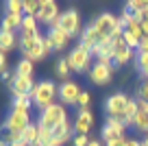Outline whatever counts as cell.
Wrapping results in <instances>:
<instances>
[{"mask_svg": "<svg viewBox=\"0 0 148 146\" xmlns=\"http://www.w3.org/2000/svg\"><path fill=\"white\" fill-rule=\"evenodd\" d=\"M57 96H59V87L52 81H39V83H35V90H33L31 98H33V105L39 107V111H42L46 107L55 105Z\"/></svg>", "mask_w": 148, "mask_h": 146, "instance_id": "1", "label": "cell"}, {"mask_svg": "<svg viewBox=\"0 0 148 146\" xmlns=\"http://www.w3.org/2000/svg\"><path fill=\"white\" fill-rule=\"evenodd\" d=\"M20 48H22V57L28 61H39L46 57V48H44V35L35 37H20Z\"/></svg>", "mask_w": 148, "mask_h": 146, "instance_id": "2", "label": "cell"}, {"mask_svg": "<svg viewBox=\"0 0 148 146\" xmlns=\"http://www.w3.org/2000/svg\"><path fill=\"white\" fill-rule=\"evenodd\" d=\"M52 26H59L68 37H76V35H81V33H83V28H85V26H81V13H79L76 9H68V11H63V13L59 15V20H57ZM48 28H50V26H48Z\"/></svg>", "mask_w": 148, "mask_h": 146, "instance_id": "3", "label": "cell"}, {"mask_svg": "<svg viewBox=\"0 0 148 146\" xmlns=\"http://www.w3.org/2000/svg\"><path fill=\"white\" fill-rule=\"evenodd\" d=\"M68 122V111H65L63 105H50L46 109L39 111V118H37V124L39 127H46V129H55L59 124Z\"/></svg>", "mask_w": 148, "mask_h": 146, "instance_id": "4", "label": "cell"}, {"mask_svg": "<svg viewBox=\"0 0 148 146\" xmlns=\"http://www.w3.org/2000/svg\"><path fill=\"white\" fill-rule=\"evenodd\" d=\"M131 98L122 92L118 94H111L109 98L105 101V111H107V118H113V120H120L124 122V114H126V107H129Z\"/></svg>", "mask_w": 148, "mask_h": 146, "instance_id": "5", "label": "cell"}, {"mask_svg": "<svg viewBox=\"0 0 148 146\" xmlns=\"http://www.w3.org/2000/svg\"><path fill=\"white\" fill-rule=\"evenodd\" d=\"M92 24L96 26L98 35H100V41H111L113 37L118 35V18L113 13H109V11L100 13Z\"/></svg>", "mask_w": 148, "mask_h": 146, "instance_id": "6", "label": "cell"}, {"mask_svg": "<svg viewBox=\"0 0 148 146\" xmlns=\"http://www.w3.org/2000/svg\"><path fill=\"white\" fill-rule=\"evenodd\" d=\"M70 63V68H72V72H85V70H92V52L85 48V46H76V48H72L70 50V55L65 57Z\"/></svg>", "mask_w": 148, "mask_h": 146, "instance_id": "7", "label": "cell"}, {"mask_svg": "<svg viewBox=\"0 0 148 146\" xmlns=\"http://www.w3.org/2000/svg\"><path fill=\"white\" fill-rule=\"evenodd\" d=\"M111 46H113V65H124L133 59V48L126 46L124 37H113Z\"/></svg>", "mask_w": 148, "mask_h": 146, "instance_id": "8", "label": "cell"}, {"mask_svg": "<svg viewBox=\"0 0 148 146\" xmlns=\"http://www.w3.org/2000/svg\"><path fill=\"white\" fill-rule=\"evenodd\" d=\"M126 131V124L120 122V120H113V118H107L105 120V127H102V142L109 144V142H116L122 140Z\"/></svg>", "mask_w": 148, "mask_h": 146, "instance_id": "9", "label": "cell"}, {"mask_svg": "<svg viewBox=\"0 0 148 146\" xmlns=\"http://www.w3.org/2000/svg\"><path fill=\"white\" fill-rule=\"evenodd\" d=\"M59 5H57L55 0H42V5H39V13L35 15L37 22H44L48 24V26H52V24L59 20Z\"/></svg>", "mask_w": 148, "mask_h": 146, "instance_id": "10", "label": "cell"}, {"mask_svg": "<svg viewBox=\"0 0 148 146\" xmlns=\"http://www.w3.org/2000/svg\"><path fill=\"white\" fill-rule=\"evenodd\" d=\"M111 79H113V65L96 61L92 65V70H89V81L94 85H107V83H111Z\"/></svg>", "mask_w": 148, "mask_h": 146, "instance_id": "11", "label": "cell"}, {"mask_svg": "<svg viewBox=\"0 0 148 146\" xmlns=\"http://www.w3.org/2000/svg\"><path fill=\"white\" fill-rule=\"evenodd\" d=\"M28 124H31V114H18V111H9V116L5 118V124H2V127H7L9 131L20 133V135H22V133L28 129Z\"/></svg>", "mask_w": 148, "mask_h": 146, "instance_id": "12", "label": "cell"}, {"mask_svg": "<svg viewBox=\"0 0 148 146\" xmlns=\"http://www.w3.org/2000/svg\"><path fill=\"white\" fill-rule=\"evenodd\" d=\"M81 87L79 83L74 81H65L59 85V98H61V105H79V96H81Z\"/></svg>", "mask_w": 148, "mask_h": 146, "instance_id": "13", "label": "cell"}, {"mask_svg": "<svg viewBox=\"0 0 148 146\" xmlns=\"http://www.w3.org/2000/svg\"><path fill=\"white\" fill-rule=\"evenodd\" d=\"M74 131H76V135H89V129L94 127V114L89 107H85V109H79L76 111V118H74Z\"/></svg>", "mask_w": 148, "mask_h": 146, "instance_id": "14", "label": "cell"}, {"mask_svg": "<svg viewBox=\"0 0 148 146\" xmlns=\"http://www.w3.org/2000/svg\"><path fill=\"white\" fill-rule=\"evenodd\" d=\"M33 90H35V81H33V76H18V74H15V76L11 79V94H13V98L31 96Z\"/></svg>", "mask_w": 148, "mask_h": 146, "instance_id": "15", "label": "cell"}, {"mask_svg": "<svg viewBox=\"0 0 148 146\" xmlns=\"http://www.w3.org/2000/svg\"><path fill=\"white\" fill-rule=\"evenodd\" d=\"M74 135H76L74 124H70V120H68V122H63V124L52 129V144L50 146H63V144H68V142H72Z\"/></svg>", "mask_w": 148, "mask_h": 146, "instance_id": "16", "label": "cell"}, {"mask_svg": "<svg viewBox=\"0 0 148 146\" xmlns=\"http://www.w3.org/2000/svg\"><path fill=\"white\" fill-rule=\"evenodd\" d=\"M46 37L50 39V44H52V48H55V50H63L65 46H68V41H70V37L65 35L59 26H50Z\"/></svg>", "mask_w": 148, "mask_h": 146, "instance_id": "17", "label": "cell"}, {"mask_svg": "<svg viewBox=\"0 0 148 146\" xmlns=\"http://www.w3.org/2000/svg\"><path fill=\"white\" fill-rule=\"evenodd\" d=\"M98 41H100V35H98L96 26H94V24H87V26L83 28V33H81V46H85L87 50H92Z\"/></svg>", "mask_w": 148, "mask_h": 146, "instance_id": "18", "label": "cell"}, {"mask_svg": "<svg viewBox=\"0 0 148 146\" xmlns=\"http://www.w3.org/2000/svg\"><path fill=\"white\" fill-rule=\"evenodd\" d=\"M137 105H139V109H137L135 120H133V127L148 135V103H139L137 101Z\"/></svg>", "mask_w": 148, "mask_h": 146, "instance_id": "19", "label": "cell"}, {"mask_svg": "<svg viewBox=\"0 0 148 146\" xmlns=\"http://www.w3.org/2000/svg\"><path fill=\"white\" fill-rule=\"evenodd\" d=\"M22 20H24V15H20V13H7L2 18V22H0V31H7V33L18 31V28H22Z\"/></svg>", "mask_w": 148, "mask_h": 146, "instance_id": "20", "label": "cell"}, {"mask_svg": "<svg viewBox=\"0 0 148 146\" xmlns=\"http://www.w3.org/2000/svg\"><path fill=\"white\" fill-rule=\"evenodd\" d=\"M37 18H33V15H24V20H22V35H26V37H35V35H42L39 33V26H37Z\"/></svg>", "mask_w": 148, "mask_h": 146, "instance_id": "21", "label": "cell"}, {"mask_svg": "<svg viewBox=\"0 0 148 146\" xmlns=\"http://www.w3.org/2000/svg\"><path fill=\"white\" fill-rule=\"evenodd\" d=\"M31 105H33L31 96H20V98H13V103H11V111H18V114H31Z\"/></svg>", "mask_w": 148, "mask_h": 146, "instance_id": "22", "label": "cell"}, {"mask_svg": "<svg viewBox=\"0 0 148 146\" xmlns=\"http://www.w3.org/2000/svg\"><path fill=\"white\" fill-rule=\"evenodd\" d=\"M18 46V39H15L13 33H7V31H0V52H9Z\"/></svg>", "mask_w": 148, "mask_h": 146, "instance_id": "23", "label": "cell"}, {"mask_svg": "<svg viewBox=\"0 0 148 146\" xmlns=\"http://www.w3.org/2000/svg\"><path fill=\"white\" fill-rule=\"evenodd\" d=\"M55 74L61 79V81H70V74H72V68H70V63H68V59H57V63H55Z\"/></svg>", "mask_w": 148, "mask_h": 146, "instance_id": "24", "label": "cell"}, {"mask_svg": "<svg viewBox=\"0 0 148 146\" xmlns=\"http://www.w3.org/2000/svg\"><path fill=\"white\" fill-rule=\"evenodd\" d=\"M22 140L26 142L28 146H37V140H39V124H35V122L28 124V129L22 133Z\"/></svg>", "mask_w": 148, "mask_h": 146, "instance_id": "25", "label": "cell"}, {"mask_svg": "<svg viewBox=\"0 0 148 146\" xmlns=\"http://www.w3.org/2000/svg\"><path fill=\"white\" fill-rule=\"evenodd\" d=\"M135 68L142 72V79H148V52H135Z\"/></svg>", "mask_w": 148, "mask_h": 146, "instance_id": "26", "label": "cell"}, {"mask_svg": "<svg viewBox=\"0 0 148 146\" xmlns=\"http://www.w3.org/2000/svg\"><path fill=\"white\" fill-rule=\"evenodd\" d=\"M15 74H18V76H33V61L20 59L18 65H15Z\"/></svg>", "mask_w": 148, "mask_h": 146, "instance_id": "27", "label": "cell"}, {"mask_svg": "<svg viewBox=\"0 0 148 146\" xmlns=\"http://www.w3.org/2000/svg\"><path fill=\"white\" fill-rule=\"evenodd\" d=\"M124 7L131 11V13L139 15L142 11H146V9H148V0H129V2H126Z\"/></svg>", "mask_w": 148, "mask_h": 146, "instance_id": "28", "label": "cell"}, {"mask_svg": "<svg viewBox=\"0 0 148 146\" xmlns=\"http://www.w3.org/2000/svg\"><path fill=\"white\" fill-rule=\"evenodd\" d=\"M137 109H139V105H137V98H131V103H129V107H126V114H124V124L129 127V124H133V120H135V116H137Z\"/></svg>", "mask_w": 148, "mask_h": 146, "instance_id": "29", "label": "cell"}, {"mask_svg": "<svg viewBox=\"0 0 148 146\" xmlns=\"http://www.w3.org/2000/svg\"><path fill=\"white\" fill-rule=\"evenodd\" d=\"M52 144V129L39 127V140H37V146H50Z\"/></svg>", "mask_w": 148, "mask_h": 146, "instance_id": "30", "label": "cell"}, {"mask_svg": "<svg viewBox=\"0 0 148 146\" xmlns=\"http://www.w3.org/2000/svg\"><path fill=\"white\" fill-rule=\"evenodd\" d=\"M135 96H137L139 103H148V79H142L137 85V90H135Z\"/></svg>", "mask_w": 148, "mask_h": 146, "instance_id": "31", "label": "cell"}, {"mask_svg": "<svg viewBox=\"0 0 148 146\" xmlns=\"http://www.w3.org/2000/svg\"><path fill=\"white\" fill-rule=\"evenodd\" d=\"M39 5H42V0H24V15H33L35 18L39 13Z\"/></svg>", "mask_w": 148, "mask_h": 146, "instance_id": "32", "label": "cell"}, {"mask_svg": "<svg viewBox=\"0 0 148 146\" xmlns=\"http://www.w3.org/2000/svg\"><path fill=\"white\" fill-rule=\"evenodd\" d=\"M7 13L24 15V2H22V0H9V2H7Z\"/></svg>", "mask_w": 148, "mask_h": 146, "instance_id": "33", "label": "cell"}, {"mask_svg": "<svg viewBox=\"0 0 148 146\" xmlns=\"http://www.w3.org/2000/svg\"><path fill=\"white\" fill-rule=\"evenodd\" d=\"M89 101H92V96H89V92H81L79 96V109H85V107H89Z\"/></svg>", "mask_w": 148, "mask_h": 146, "instance_id": "34", "label": "cell"}, {"mask_svg": "<svg viewBox=\"0 0 148 146\" xmlns=\"http://www.w3.org/2000/svg\"><path fill=\"white\" fill-rule=\"evenodd\" d=\"M89 144V135H74L72 146H87Z\"/></svg>", "mask_w": 148, "mask_h": 146, "instance_id": "35", "label": "cell"}, {"mask_svg": "<svg viewBox=\"0 0 148 146\" xmlns=\"http://www.w3.org/2000/svg\"><path fill=\"white\" fill-rule=\"evenodd\" d=\"M105 146H129V137H122V140H116V142H109Z\"/></svg>", "mask_w": 148, "mask_h": 146, "instance_id": "36", "label": "cell"}, {"mask_svg": "<svg viewBox=\"0 0 148 146\" xmlns=\"http://www.w3.org/2000/svg\"><path fill=\"white\" fill-rule=\"evenodd\" d=\"M137 50H139V52H148V35L139 41V48H137Z\"/></svg>", "mask_w": 148, "mask_h": 146, "instance_id": "37", "label": "cell"}, {"mask_svg": "<svg viewBox=\"0 0 148 146\" xmlns=\"http://www.w3.org/2000/svg\"><path fill=\"white\" fill-rule=\"evenodd\" d=\"M5 65H7V57H5V52H0V72H2V70H7Z\"/></svg>", "mask_w": 148, "mask_h": 146, "instance_id": "38", "label": "cell"}, {"mask_svg": "<svg viewBox=\"0 0 148 146\" xmlns=\"http://www.w3.org/2000/svg\"><path fill=\"white\" fill-rule=\"evenodd\" d=\"M0 79H2V81H9V79H11V72H9V70H2V72H0Z\"/></svg>", "mask_w": 148, "mask_h": 146, "instance_id": "39", "label": "cell"}, {"mask_svg": "<svg viewBox=\"0 0 148 146\" xmlns=\"http://www.w3.org/2000/svg\"><path fill=\"white\" fill-rule=\"evenodd\" d=\"M129 146H142V142L135 140V137H129Z\"/></svg>", "mask_w": 148, "mask_h": 146, "instance_id": "40", "label": "cell"}, {"mask_svg": "<svg viewBox=\"0 0 148 146\" xmlns=\"http://www.w3.org/2000/svg\"><path fill=\"white\" fill-rule=\"evenodd\" d=\"M87 146H102V142H98V140H89V144Z\"/></svg>", "mask_w": 148, "mask_h": 146, "instance_id": "41", "label": "cell"}, {"mask_svg": "<svg viewBox=\"0 0 148 146\" xmlns=\"http://www.w3.org/2000/svg\"><path fill=\"white\" fill-rule=\"evenodd\" d=\"M13 146H28V144H26V142H24V140H18V142H15Z\"/></svg>", "mask_w": 148, "mask_h": 146, "instance_id": "42", "label": "cell"}, {"mask_svg": "<svg viewBox=\"0 0 148 146\" xmlns=\"http://www.w3.org/2000/svg\"><path fill=\"white\" fill-rule=\"evenodd\" d=\"M142 146H148V135H146V137L142 140Z\"/></svg>", "mask_w": 148, "mask_h": 146, "instance_id": "43", "label": "cell"}]
</instances>
